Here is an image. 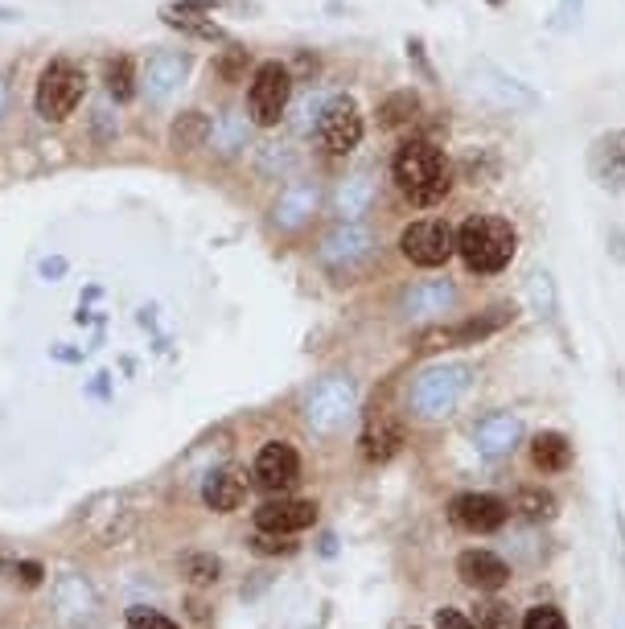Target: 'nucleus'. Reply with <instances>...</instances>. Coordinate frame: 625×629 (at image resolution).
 Here are the masks:
<instances>
[{
	"instance_id": "1",
	"label": "nucleus",
	"mask_w": 625,
	"mask_h": 629,
	"mask_svg": "<svg viewBox=\"0 0 625 629\" xmlns=\"http://www.w3.org/2000/svg\"><path fill=\"white\" fill-rule=\"evenodd\" d=\"M395 186L404 189V198L412 206H437L453 189V170L437 144L407 140L395 153Z\"/></svg>"
},
{
	"instance_id": "2",
	"label": "nucleus",
	"mask_w": 625,
	"mask_h": 629,
	"mask_svg": "<svg viewBox=\"0 0 625 629\" xmlns=\"http://www.w3.org/2000/svg\"><path fill=\"white\" fill-rule=\"evenodd\" d=\"M514 243H519L514 226L498 214H474L456 231V252L470 272H502L514 259Z\"/></svg>"
},
{
	"instance_id": "3",
	"label": "nucleus",
	"mask_w": 625,
	"mask_h": 629,
	"mask_svg": "<svg viewBox=\"0 0 625 629\" xmlns=\"http://www.w3.org/2000/svg\"><path fill=\"white\" fill-rule=\"evenodd\" d=\"M400 252H404L412 264H420V268H440V264H449V256L456 252L453 226L440 219L412 222L404 235H400Z\"/></svg>"
},
{
	"instance_id": "4",
	"label": "nucleus",
	"mask_w": 625,
	"mask_h": 629,
	"mask_svg": "<svg viewBox=\"0 0 625 629\" xmlns=\"http://www.w3.org/2000/svg\"><path fill=\"white\" fill-rule=\"evenodd\" d=\"M288 95H292V74H288L280 62H264L255 70L252 91H247V107H252V119L259 128H271L280 124L288 107Z\"/></svg>"
},
{
	"instance_id": "5",
	"label": "nucleus",
	"mask_w": 625,
	"mask_h": 629,
	"mask_svg": "<svg viewBox=\"0 0 625 629\" xmlns=\"http://www.w3.org/2000/svg\"><path fill=\"white\" fill-rule=\"evenodd\" d=\"M83 70L70 67V62H54V67H46L42 83H37V112L46 119H67L83 100Z\"/></svg>"
},
{
	"instance_id": "6",
	"label": "nucleus",
	"mask_w": 625,
	"mask_h": 629,
	"mask_svg": "<svg viewBox=\"0 0 625 629\" xmlns=\"http://www.w3.org/2000/svg\"><path fill=\"white\" fill-rule=\"evenodd\" d=\"M317 140L325 153L346 156L350 149H358L362 140V116H358L355 100H334L317 119Z\"/></svg>"
},
{
	"instance_id": "7",
	"label": "nucleus",
	"mask_w": 625,
	"mask_h": 629,
	"mask_svg": "<svg viewBox=\"0 0 625 629\" xmlns=\"http://www.w3.org/2000/svg\"><path fill=\"white\" fill-rule=\"evenodd\" d=\"M507 502L502 498H494V493H461L449 502V519H453V527L470 531V535H490L507 523Z\"/></svg>"
},
{
	"instance_id": "8",
	"label": "nucleus",
	"mask_w": 625,
	"mask_h": 629,
	"mask_svg": "<svg viewBox=\"0 0 625 629\" xmlns=\"http://www.w3.org/2000/svg\"><path fill=\"white\" fill-rule=\"evenodd\" d=\"M255 481H259V490L268 493H288L297 481H301V457H297V449L285 441H271L259 449V457H255Z\"/></svg>"
},
{
	"instance_id": "9",
	"label": "nucleus",
	"mask_w": 625,
	"mask_h": 629,
	"mask_svg": "<svg viewBox=\"0 0 625 629\" xmlns=\"http://www.w3.org/2000/svg\"><path fill=\"white\" fill-rule=\"evenodd\" d=\"M313 523H317V506L301 502V498H285V493L255 511V527L264 535H297V531H309Z\"/></svg>"
},
{
	"instance_id": "10",
	"label": "nucleus",
	"mask_w": 625,
	"mask_h": 629,
	"mask_svg": "<svg viewBox=\"0 0 625 629\" xmlns=\"http://www.w3.org/2000/svg\"><path fill=\"white\" fill-rule=\"evenodd\" d=\"M456 576L465 580L470 589L477 593H498L502 584L510 580V568L494 551H461V560H456Z\"/></svg>"
},
{
	"instance_id": "11",
	"label": "nucleus",
	"mask_w": 625,
	"mask_h": 629,
	"mask_svg": "<svg viewBox=\"0 0 625 629\" xmlns=\"http://www.w3.org/2000/svg\"><path fill=\"white\" fill-rule=\"evenodd\" d=\"M247 498V481L231 469H222V474H210V481L202 486V502L210 506L215 514H231L239 511V502Z\"/></svg>"
},
{
	"instance_id": "12",
	"label": "nucleus",
	"mask_w": 625,
	"mask_h": 629,
	"mask_svg": "<svg viewBox=\"0 0 625 629\" xmlns=\"http://www.w3.org/2000/svg\"><path fill=\"white\" fill-rule=\"evenodd\" d=\"M531 461H535V469H543V474H559V469L572 465V444L564 441L559 432H540L531 441Z\"/></svg>"
},
{
	"instance_id": "13",
	"label": "nucleus",
	"mask_w": 625,
	"mask_h": 629,
	"mask_svg": "<svg viewBox=\"0 0 625 629\" xmlns=\"http://www.w3.org/2000/svg\"><path fill=\"white\" fill-rule=\"evenodd\" d=\"M514 511H523L526 519L540 523V519H552V514H556V498L547 490H519L514 493Z\"/></svg>"
},
{
	"instance_id": "14",
	"label": "nucleus",
	"mask_w": 625,
	"mask_h": 629,
	"mask_svg": "<svg viewBox=\"0 0 625 629\" xmlns=\"http://www.w3.org/2000/svg\"><path fill=\"white\" fill-rule=\"evenodd\" d=\"M400 441H404V436H400V428H379V432H367V441H362L367 449H362V453H367L371 461H387V457H395Z\"/></svg>"
},
{
	"instance_id": "15",
	"label": "nucleus",
	"mask_w": 625,
	"mask_h": 629,
	"mask_svg": "<svg viewBox=\"0 0 625 629\" xmlns=\"http://www.w3.org/2000/svg\"><path fill=\"white\" fill-rule=\"evenodd\" d=\"M107 91H112L119 103L132 100L136 86H132V62H128V58H116V62L107 67Z\"/></svg>"
},
{
	"instance_id": "16",
	"label": "nucleus",
	"mask_w": 625,
	"mask_h": 629,
	"mask_svg": "<svg viewBox=\"0 0 625 629\" xmlns=\"http://www.w3.org/2000/svg\"><path fill=\"white\" fill-rule=\"evenodd\" d=\"M416 107H420V100H416L412 91H404V95H391V100L383 103V112H379V116H383V128H395V124H404V119L412 116Z\"/></svg>"
},
{
	"instance_id": "17",
	"label": "nucleus",
	"mask_w": 625,
	"mask_h": 629,
	"mask_svg": "<svg viewBox=\"0 0 625 629\" xmlns=\"http://www.w3.org/2000/svg\"><path fill=\"white\" fill-rule=\"evenodd\" d=\"M477 629H514V617H510L507 605H498V601H486V605H477Z\"/></svg>"
},
{
	"instance_id": "18",
	"label": "nucleus",
	"mask_w": 625,
	"mask_h": 629,
	"mask_svg": "<svg viewBox=\"0 0 625 629\" xmlns=\"http://www.w3.org/2000/svg\"><path fill=\"white\" fill-rule=\"evenodd\" d=\"M128 629H182V626H177V621H170L165 613L136 605V609H128Z\"/></svg>"
},
{
	"instance_id": "19",
	"label": "nucleus",
	"mask_w": 625,
	"mask_h": 629,
	"mask_svg": "<svg viewBox=\"0 0 625 629\" xmlns=\"http://www.w3.org/2000/svg\"><path fill=\"white\" fill-rule=\"evenodd\" d=\"M523 629H568L564 613L552 609V605H535V609L523 617Z\"/></svg>"
},
{
	"instance_id": "20",
	"label": "nucleus",
	"mask_w": 625,
	"mask_h": 629,
	"mask_svg": "<svg viewBox=\"0 0 625 629\" xmlns=\"http://www.w3.org/2000/svg\"><path fill=\"white\" fill-rule=\"evenodd\" d=\"M437 629H477V621L461 609H437Z\"/></svg>"
},
{
	"instance_id": "21",
	"label": "nucleus",
	"mask_w": 625,
	"mask_h": 629,
	"mask_svg": "<svg viewBox=\"0 0 625 629\" xmlns=\"http://www.w3.org/2000/svg\"><path fill=\"white\" fill-rule=\"evenodd\" d=\"M255 551H259V556H276V551H292V544H285V535H264V531H259V539H255Z\"/></svg>"
},
{
	"instance_id": "22",
	"label": "nucleus",
	"mask_w": 625,
	"mask_h": 629,
	"mask_svg": "<svg viewBox=\"0 0 625 629\" xmlns=\"http://www.w3.org/2000/svg\"><path fill=\"white\" fill-rule=\"evenodd\" d=\"M189 572H198L194 580L210 584V580H219V560H189Z\"/></svg>"
},
{
	"instance_id": "23",
	"label": "nucleus",
	"mask_w": 625,
	"mask_h": 629,
	"mask_svg": "<svg viewBox=\"0 0 625 629\" xmlns=\"http://www.w3.org/2000/svg\"><path fill=\"white\" fill-rule=\"evenodd\" d=\"M18 572H21V580H25V584H37V580H42V568H37V563H21Z\"/></svg>"
},
{
	"instance_id": "24",
	"label": "nucleus",
	"mask_w": 625,
	"mask_h": 629,
	"mask_svg": "<svg viewBox=\"0 0 625 629\" xmlns=\"http://www.w3.org/2000/svg\"><path fill=\"white\" fill-rule=\"evenodd\" d=\"M490 4H502V0H490Z\"/></svg>"
}]
</instances>
